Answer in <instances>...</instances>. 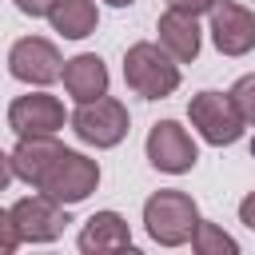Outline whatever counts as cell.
Listing matches in <instances>:
<instances>
[{"mask_svg": "<svg viewBox=\"0 0 255 255\" xmlns=\"http://www.w3.org/2000/svg\"><path fill=\"white\" fill-rule=\"evenodd\" d=\"M124 80L143 100H167L179 88V64L151 40H139L124 52Z\"/></svg>", "mask_w": 255, "mask_h": 255, "instance_id": "1", "label": "cell"}, {"mask_svg": "<svg viewBox=\"0 0 255 255\" xmlns=\"http://www.w3.org/2000/svg\"><path fill=\"white\" fill-rule=\"evenodd\" d=\"M195 223H199V207H195V199H191L187 191L163 187V191H155V195L143 203V227H147V235H151L159 247L191 243Z\"/></svg>", "mask_w": 255, "mask_h": 255, "instance_id": "2", "label": "cell"}, {"mask_svg": "<svg viewBox=\"0 0 255 255\" xmlns=\"http://www.w3.org/2000/svg\"><path fill=\"white\" fill-rule=\"evenodd\" d=\"M96 187H100V163L88 159L84 151L64 147V151L52 159V167L44 171V179H40L36 191H44V195H52L56 203L72 207V203H84Z\"/></svg>", "mask_w": 255, "mask_h": 255, "instance_id": "3", "label": "cell"}, {"mask_svg": "<svg viewBox=\"0 0 255 255\" xmlns=\"http://www.w3.org/2000/svg\"><path fill=\"white\" fill-rule=\"evenodd\" d=\"M187 120H191V128L211 143V147H227V143H235L239 135H243V116L235 112V104H231V96H223V92H199V96H191V104H187Z\"/></svg>", "mask_w": 255, "mask_h": 255, "instance_id": "4", "label": "cell"}, {"mask_svg": "<svg viewBox=\"0 0 255 255\" xmlns=\"http://www.w3.org/2000/svg\"><path fill=\"white\" fill-rule=\"evenodd\" d=\"M128 128H131V116H128V108H124L120 100H112V96L88 100V104H80L76 116H72V131H76L84 143H92V147H116V143L128 135Z\"/></svg>", "mask_w": 255, "mask_h": 255, "instance_id": "5", "label": "cell"}, {"mask_svg": "<svg viewBox=\"0 0 255 255\" xmlns=\"http://www.w3.org/2000/svg\"><path fill=\"white\" fill-rule=\"evenodd\" d=\"M143 151H147V163H151L155 171H167V175H183V171H191L195 159H199L195 139H191L187 128L175 124V120H159V124H151Z\"/></svg>", "mask_w": 255, "mask_h": 255, "instance_id": "6", "label": "cell"}, {"mask_svg": "<svg viewBox=\"0 0 255 255\" xmlns=\"http://www.w3.org/2000/svg\"><path fill=\"white\" fill-rule=\"evenodd\" d=\"M12 223H16V235L20 243H52L64 235V227L72 223L64 203H56L52 195H24L12 203Z\"/></svg>", "mask_w": 255, "mask_h": 255, "instance_id": "7", "label": "cell"}, {"mask_svg": "<svg viewBox=\"0 0 255 255\" xmlns=\"http://www.w3.org/2000/svg\"><path fill=\"white\" fill-rule=\"evenodd\" d=\"M8 72L20 80V84H36V88H48L52 80H60L64 72V60H60V48L44 36H24L12 44L8 52Z\"/></svg>", "mask_w": 255, "mask_h": 255, "instance_id": "8", "label": "cell"}, {"mask_svg": "<svg viewBox=\"0 0 255 255\" xmlns=\"http://www.w3.org/2000/svg\"><path fill=\"white\" fill-rule=\"evenodd\" d=\"M211 44L223 56H247L255 48V12L235 4V0H215L211 4Z\"/></svg>", "mask_w": 255, "mask_h": 255, "instance_id": "9", "label": "cell"}, {"mask_svg": "<svg viewBox=\"0 0 255 255\" xmlns=\"http://www.w3.org/2000/svg\"><path fill=\"white\" fill-rule=\"evenodd\" d=\"M8 128L16 135H56L64 128V104L48 92H28L8 104Z\"/></svg>", "mask_w": 255, "mask_h": 255, "instance_id": "10", "label": "cell"}, {"mask_svg": "<svg viewBox=\"0 0 255 255\" xmlns=\"http://www.w3.org/2000/svg\"><path fill=\"white\" fill-rule=\"evenodd\" d=\"M159 32V48L175 60V64H191L199 56V44H203V32H199V20L191 12H179V8H167L155 24Z\"/></svg>", "mask_w": 255, "mask_h": 255, "instance_id": "11", "label": "cell"}, {"mask_svg": "<svg viewBox=\"0 0 255 255\" xmlns=\"http://www.w3.org/2000/svg\"><path fill=\"white\" fill-rule=\"evenodd\" d=\"M60 80H64V88H68V96L76 104H88V100L108 96V68H104V60L96 52H80V56L64 60Z\"/></svg>", "mask_w": 255, "mask_h": 255, "instance_id": "12", "label": "cell"}, {"mask_svg": "<svg viewBox=\"0 0 255 255\" xmlns=\"http://www.w3.org/2000/svg\"><path fill=\"white\" fill-rule=\"evenodd\" d=\"M84 255H108V251H131V227L120 211H96L80 231Z\"/></svg>", "mask_w": 255, "mask_h": 255, "instance_id": "13", "label": "cell"}, {"mask_svg": "<svg viewBox=\"0 0 255 255\" xmlns=\"http://www.w3.org/2000/svg\"><path fill=\"white\" fill-rule=\"evenodd\" d=\"M60 151H64V147L56 143V135H20L16 151L8 155V159H12V175L24 179V183H32V187H40L44 171L52 167V159H56Z\"/></svg>", "mask_w": 255, "mask_h": 255, "instance_id": "14", "label": "cell"}, {"mask_svg": "<svg viewBox=\"0 0 255 255\" xmlns=\"http://www.w3.org/2000/svg\"><path fill=\"white\" fill-rule=\"evenodd\" d=\"M44 16H48L52 32H60L64 40H84V36H92L96 24H100L96 0H52Z\"/></svg>", "mask_w": 255, "mask_h": 255, "instance_id": "15", "label": "cell"}, {"mask_svg": "<svg viewBox=\"0 0 255 255\" xmlns=\"http://www.w3.org/2000/svg\"><path fill=\"white\" fill-rule=\"evenodd\" d=\"M191 247H195L199 255H223V251H227V255H235V251H239V243H235L219 223H207V219H199V223H195Z\"/></svg>", "mask_w": 255, "mask_h": 255, "instance_id": "16", "label": "cell"}, {"mask_svg": "<svg viewBox=\"0 0 255 255\" xmlns=\"http://www.w3.org/2000/svg\"><path fill=\"white\" fill-rule=\"evenodd\" d=\"M227 96H231L235 112L243 116V124H251V128H255V72H251V76H239V80H235V88H231Z\"/></svg>", "mask_w": 255, "mask_h": 255, "instance_id": "17", "label": "cell"}, {"mask_svg": "<svg viewBox=\"0 0 255 255\" xmlns=\"http://www.w3.org/2000/svg\"><path fill=\"white\" fill-rule=\"evenodd\" d=\"M20 247V235H16V223H12V211L0 207V255H12Z\"/></svg>", "mask_w": 255, "mask_h": 255, "instance_id": "18", "label": "cell"}, {"mask_svg": "<svg viewBox=\"0 0 255 255\" xmlns=\"http://www.w3.org/2000/svg\"><path fill=\"white\" fill-rule=\"evenodd\" d=\"M211 4H215V0H167V8H179V12H191V16L211 12Z\"/></svg>", "mask_w": 255, "mask_h": 255, "instance_id": "19", "label": "cell"}, {"mask_svg": "<svg viewBox=\"0 0 255 255\" xmlns=\"http://www.w3.org/2000/svg\"><path fill=\"white\" fill-rule=\"evenodd\" d=\"M48 4H52V0H16V8H20L24 16H44Z\"/></svg>", "mask_w": 255, "mask_h": 255, "instance_id": "20", "label": "cell"}, {"mask_svg": "<svg viewBox=\"0 0 255 255\" xmlns=\"http://www.w3.org/2000/svg\"><path fill=\"white\" fill-rule=\"evenodd\" d=\"M239 219H243V223H247V227L255 231V191H251V195H247V199L239 203Z\"/></svg>", "mask_w": 255, "mask_h": 255, "instance_id": "21", "label": "cell"}, {"mask_svg": "<svg viewBox=\"0 0 255 255\" xmlns=\"http://www.w3.org/2000/svg\"><path fill=\"white\" fill-rule=\"evenodd\" d=\"M8 183H12V159H8L4 151H0V191H4Z\"/></svg>", "mask_w": 255, "mask_h": 255, "instance_id": "22", "label": "cell"}, {"mask_svg": "<svg viewBox=\"0 0 255 255\" xmlns=\"http://www.w3.org/2000/svg\"><path fill=\"white\" fill-rule=\"evenodd\" d=\"M112 8H128V4H135V0H108Z\"/></svg>", "mask_w": 255, "mask_h": 255, "instance_id": "23", "label": "cell"}]
</instances>
